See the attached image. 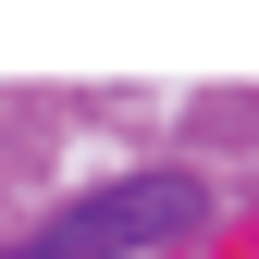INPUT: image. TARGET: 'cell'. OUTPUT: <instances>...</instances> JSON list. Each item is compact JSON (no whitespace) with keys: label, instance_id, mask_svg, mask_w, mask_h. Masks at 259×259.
<instances>
[{"label":"cell","instance_id":"1","mask_svg":"<svg viewBox=\"0 0 259 259\" xmlns=\"http://www.w3.org/2000/svg\"><path fill=\"white\" fill-rule=\"evenodd\" d=\"M198 222H210V185H198V173H123V185H99V198L50 210L37 235H13L0 259H123V247L198 235Z\"/></svg>","mask_w":259,"mask_h":259}]
</instances>
